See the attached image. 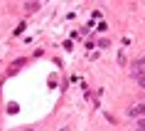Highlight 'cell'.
I'll use <instances>...</instances> for the list:
<instances>
[{
    "mask_svg": "<svg viewBox=\"0 0 145 131\" xmlns=\"http://www.w3.org/2000/svg\"><path fill=\"white\" fill-rule=\"evenodd\" d=\"M15 131H35L32 126H27V129H15Z\"/></svg>",
    "mask_w": 145,
    "mask_h": 131,
    "instance_id": "cell-7",
    "label": "cell"
},
{
    "mask_svg": "<svg viewBox=\"0 0 145 131\" xmlns=\"http://www.w3.org/2000/svg\"><path fill=\"white\" fill-rule=\"evenodd\" d=\"M25 64H27V60H25V57H20V60H15V62H12V64L8 67V77H12V74H17V72L22 69Z\"/></svg>",
    "mask_w": 145,
    "mask_h": 131,
    "instance_id": "cell-2",
    "label": "cell"
},
{
    "mask_svg": "<svg viewBox=\"0 0 145 131\" xmlns=\"http://www.w3.org/2000/svg\"><path fill=\"white\" fill-rule=\"evenodd\" d=\"M59 131H71V126H64V129H59Z\"/></svg>",
    "mask_w": 145,
    "mask_h": 131,
    "instance_id": "cell-8",
    "label": "cell"
},
{
    "mask_svg": "<svg viewBox=\"0 0 145 131\" xmlns=\"http://www.w3.org/2000/svg\"><path fill=\"white\" fill-rule=\"evenodd\" d=\"M39 8H42L39 3H25V10H27V13H37Z\"/></svg>",
    "mask_w": 145,
    "mask_h": 131,
    "instance_id": "cell-3",
    "label": "cell"
},
{
    "mask_svg": "<svg viewBox=\"0 0 145 131\" xmlns=\"http://www.w3.org/2000/svg\"><path fill=\"white\" fill-rule=\"evenodd\" d=\"M25 27H27V22H20V25H17V27H15V35H20V32H22Z\"/></svg>",
    "mask_w": 145,
    "mask_h": 131,
    "instance_id": "cell-6",
    "label": "cell"
},
{
    "mask_svg": "<svg viewBox=\"0 0 145 131\" xmlns=\"http://www.w3.org/2000/svg\"><path fill=\"white\" fill-rule=\"evenodd\" d=\"M135 79H138V84H140V87H145V74H143V72L135 69Z\"/></svg>",
    "mask_w": 145,
    "mask_h": 131,
    "instance_id": "cell-4",
    "label": "cell"
},
{
    "mask_svg": "<svg viewBox=\"0 0 145 131\" xmlns=\"http://www.w3.org/2000/svg\"><path fill=\"white\" fill-rule=\"evenodd\" d=\"M135 131H145V119H138V126H135Z\"/></svg>",
    "mask_w": 145,
    "mask_h": 131,
    "instance_id": "cell-5",
    "label": "cell"
},
{
    "mask_svg": "<svg viewBox=\"0 0 145 131\" xmlns=\"http://www.w3.org/2000/svg\"><path fill=\"white\" fill-rule=\"evenodd\" d=\"M128 116H130V119L145 116V104H130V107H128Z\"/></svg>",
    "mask_w": 145,
    "mask_h": 131,
    "instance_id": "cell-1",
    "label": "cell"
}]
</instances>
